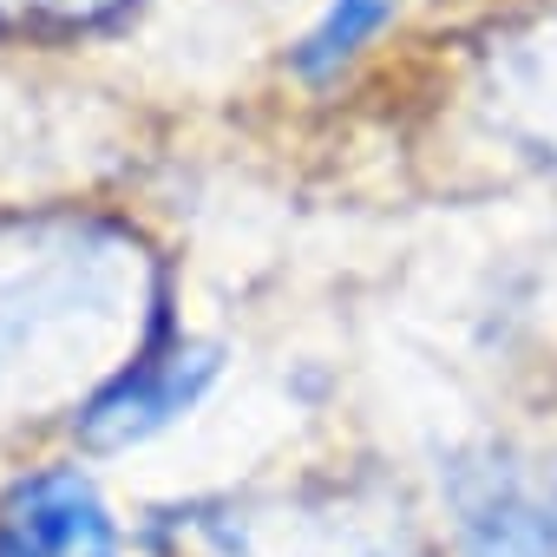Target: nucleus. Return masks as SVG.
Returning a JSON list of instances; mask_svg holds the SVG:
<instances>
[{
	"label": "nucleus",
	"instance_id": "f257e3e1",
	"mask_svg": "<svg viewBox=\"0 0 557 557\" xmlns=\"http://www.w3.org/2000/svg\"><path fill=\"white\" fill-rule=\"evenodd\" d=\"M216 348L210 342H164V348H138L119 374H106V387L79 407V440L99 453L138 446L151 433H164L171 420H184L210 381H216Z\"/></svg>",
	"mask_w": 557,
	"mask_h": 557
},
{
	"label": "nucleus",
	"instance_id": "f03ea898",
	"mask_svg": "<svg viewBox=\"0 0 557 557\" xmlns=\"http://www.w3.org/2000/svg\"><path fill=\"white\" fill-rule=\"evenodd\" d=\"M0 557H119V518L79 466H47L0 498Z\"/></svg>",
	"mask_w": 557,
	"mask_h": 557
},
{
	"label": "nucleus",
	"instance_id": "7ed1b4c3",
	"mask_svg": "<svg viewBox=\"0 0 557 557\" xmlns=\"http://www.w3.org/2000/svg\"><path fill=\"white\" fill-rule=\"evenodd\" d=\"M453 550L459 557H557L544 492L511 466H472L453 485Z\"/></svg>",
	"mask_w": 557,
	"mask_h": 557
},
{
	"label": "nucleus",
	"instance_id": "20e7f679",
	"mask_svg": "<svg viewBox=\"0 0 557 557\" xmlns=\"http://www.w3.org/2000/svg\"><path fill=\"white\" fill-rule=\"evenodd\" d=\"M394 27V0H329L322 8V21L296 40V53H289V66L302 73V79H335L368 40H381Z\"/></svg>",
	"mask_w": 557,
	"mask_h": 557
},
{
	"label": "nucleus",
	"instance_id": "39448f33",
	"mask_svg": "<svg viewBox=\"0 0 557 557\" xmlns=\"http://www.w3.org/2000/svg\"><path fill=\"white\" fill-rule=\"evenodd\" d=\"M112 8H125V0H0V21H14V27H27V21H60V27H79V21L112 14Z\"/></svg>",
	"mask_w": 557,
	"mask_h": 557
},
{
	"label": "nucleus",
	"instance_id": "423d86ee",
	"mask_svg": "<svg viewBox=\"0 0 557 557\" xmlns=\"http://www.w3.org/2000/svg\"><path fill=\"white\" fill-rule=\"evenodd\" d=\"M544 511H550V537H557V485L544 492Z\"/></svg>",
	"mask_w": 557,
	"mask_h": 557
}]
</instances>
